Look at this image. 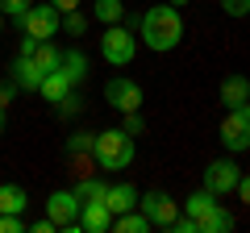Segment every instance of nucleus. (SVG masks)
Wrapping results in <instances>:
<instances>
[{
  "label": "nucleus",
  "mask_w": 250,
  "mask_h": 233,
  "mask_svg": "<svg viewBox=\"0 0 250 233\" xmlns=\"http://www.w3.org/2000/svg\"><path fill=\"white\" fill-rule=\"evenodd\" d=\"M138 42L154 54H167L184 42V17H179L175 4H150V9L138 17Z\"/></svg>",
  "instance_id": "obj_1"
},
{
  "label": "nucleus",
  "mask_w": 250,
  "mask_h": 233,
  "mask_svg": "<svg viewBox=\"0 0 250 233\" xmlns=\"http://www.w3.org/2000/svg\"><path fill=\"white\" fill-rule=\"evenodd\" d=\"M92 158H96L100 171H125L134 162V134H125V129H104V134H96Z\"/></svg>",
  "instance_id": "obj_2"
},
{
  "label": "nucleus",
  "mask_w": 250,
  "mask_h": 233,
  "mask_svg": "<svg viewBox=\"0 0 250 233\" xmlns=\"http://www.w3.org/2000/svg\"><path fill=\"white\" fill-rule=\"evenodd\" d=\"M100 54H104L108 67H129L138 54V34L129 25H104V34H100Z\"/></svg>",
  "instance_id": "obj_3"
},
{
  "label": "nucleus",
  "mask_w": 250,
  "mask_h": 233,
  "mask_svg": "<svg viewBox=\"0 0 250 233\" xmlns=\"http://www.w3.org/2000/svg\"><path fill=\"white\" fill-rule=\"evenodd\" d=\"M80 208H83V200H80V192H50L46 196V216H50L59 229H67V233H80Z\"/></svg>",
  "instance_id": "obj_4"
},
{
  "label": "nucleus",
  "mask_w": 250,
  "mask_h": 233,
  "mask_svg": "<svg viewBox=\"0 0 250 233\" xmlns=\"http://www.w3.org/2000/svg\"><path fill=\"white\" fill-rule=\"evenodd\" d=\"M17 25H21V34H29V38H59V29H62V13L54 9L50 0H46V4H29L25 17H21Z\"/></svg>",
  "instance_id": "obj_5"
},
{
  "label": "nucleus",
  "mask_w": 250,
  "mask_h": 233,
  "mask_svg": "<svg viewBox=\"0 0 250 233\" xmlns=\"http://www.w3.org/2000/svg\"><path fill=\"white\" fill-rule=\"evenodd\" d=\"M221 146L229 154L250 150V116L242 113V108H225V116H221Z\"/></svg>",
  "instance_id": "obj_6"
},
{
  "label": "nucleus",
  "mask_w": 250,
  "mask_h": 233,
  "mask_svg": "<svg viewBox=\"0 0 250 233\" xmlns=\"http://www.w3.org/2000/svg\"><path fill=\"white\" fill-rule=\"evenodd\" d=\"M104 100L117 108V113H142V88H138L134 79H125V75H113V79L104 83Z\"/></svg>",
  "instance_id": "obj_7"
},
{
  "label": "nucleus",
  "mask_w": 250,
  "mask_h": 233,
  "mask_svg": "<svg viewBox=\"0 0 250 233\" xmlns=\"http://www.w3.org/2000/svg\"><path fill=\"white\" fill-rule=\"evenodd\" d=\"M238 179H242V167L229 158H217L205 167V188L213 192V196H229V192H238Z\"/></svg>",
  "instance_id": "obj_8"
},
{
  "label": "nucleus",
  "mask_w": 250,
  "mask_h": 233,
  "mask_svg": "<svg viewBox=\"0 0 250 233\" xmlns=\"http://www.w3.org/2000/svg\"><path fill=\"white\" fill-rule=\"evenodd\" d=\"M138 208H142V213L150 216V225H154V229H167V225L179 216V204L167 196V192H146V196H138Z\"/></svg>",
  "instance_id": "obj_9"
},
{
  "label": "nucleus",
  "mask_w": 250,
  "mask_h": 233,
  "mask_svg": "<svg viewBox=\"0 0 250 233\" xmlns=\"http://www.w3.org/2000/svg\"><path fill=\"white\" fill-rule=\"evenodd\" d=\"M25 58H29V63H34L42 75H50V71H59V63H62V50L54 46V38H38V42H34V50H29Z\"/></svg>",
  "instance_id": "obj_10"
},
{
  "label": "nucleus",
  "mask_w": 250,
  "mask_h": 233,
  "mask_svg": "<svg viewBox=\"0 0 250 233\" xmlns=\"http://www.w3.org/2000/svg\"><path fill=\"white\" fill-rule=\"evenodd\" d=\"M80 229H88V233L113 229V213H108V204H100V200H83V208H80Z\"/></svg>",
  "instance_id": "obj_11"
},
{
  "label": "nucleus",
  "mask_w": 250,
  "mask_h": 233,
  "mask_svg": "<svg viewBox=\"0 0 250 233\" xmlns=\"http://www.w3.org/2000/svg\"><path fill=\"white\" fill-rule=\"evenodd\" d=\"M138 196L142 192L134 188V183H108V192H104V204H108V213H129V208H138Z\"/></svg>",
  "instance_id": "obj_12"
},
{
  "label": "nucleus",
  "mask_w": 250,
  "mask_h": 233,
  "mask_svg": "<svg viewBox=\"0 0 250 233\" xmlns=\"http://www.w3.org/2000/svg\"><path fill=\"white\" fill-rule=\"evenodd\" d=\"M250 100V79L246 75H225L221 79V104L225 108H242Z\"/></svg>",
  "instance_id": "obj_13"
},
{
  "label": "nucleus",
  "mask_w": 250,
  "mask_h": 233,
  "mask_svg": "<svg viewBox=\"0 0 250 233\" xmlns=\"http://www.w3.org/2000/svg\"><path fill=\"white\" fill-rule=\"evenodd\" d=\"M233 229V216L225 213V204H213L208 213L196 216V233H229Z\"/></svg>",
  "instance_id": "obj_14"
},
{
  "label": "nucleus",
  "mask_w": 250,
  "mask_h": 233,
  "mask_svg": "<svg viewBox=\"0 0 250 233\" xmlns=\"http://www.w3.org/2000/svg\"><path fill=\"white\" fill-rule=\"evenodd\" d=\"M42 79H46V75L29 63L25 54H17V63H13V83H17V88H25V92H38V88H42Z\"/></svg>",
  "instance_id": "obj_15"
},
{
  "label": "nucleus",
  "mask_w": 250,
  "mask_h": 233,
  "mask_svg": "<svg viewBox=\"0 0 250 233\" xmlns=\"http://www.w3.org/2000/svg\"><path fill=\"white\" fill-rule=\"evenodd\" d=\"M113 229L117 233H150L154 225H150V216H146L142 208H129V213H117L113 216Z\"/></svg>",
  "instance_id": "obj_16"
},
{
  "label": "nucleus",
  "mask_w": 250,
  "mask_h": 233,
  "mask_svg": "<svg viewBox=\"0 0 250 233\" xmlns=\"http://www.w3.org/2000/svg\"><path fill=\"white\" fill-rule=\"evenodd\" d=\"M59 67H62V75H67L75 88L88 79V54H83V50H62V63Z\"/></svg>",
  "instance_id": "obj_17"
},
{
  "label": "nucleus",
  "mask_w": 250,
  "mask_h": 233,
  "mask_svg": "<svg viewBox=\"0 0 250 233\" xmlns=\"http://www.w3.org/2000/svg\"><path fill=\"white\" fill-rule=\"evenodd\" d=\"M29 208V192L21 183H0V213H25Z\"/></svg>",
  "instance_id": "obj_18"
},
{
  "label": "nucleus",
  "mask_w": 250,
  "mask_h": 233,
  "mask_svg": "<svg viewBox=\"0 0 250 233\" xmlns=\"http://www.w3.org/2000/svg\"><path fill=\"white\" fill-rule=\"evenodd\" d=\"M71 88H75V83L67 79V75H62V67H59V71H50V75H46V79H42V88H38V92H42V96L50 100V104H59V100L67 96V92H71Z\"/></svg>",
  "instance_id": "obj_19"
},
{
  "label": "nucleus",
  "mask_w": 250,
  "mask_h": 233,
  "mask_svg": "<svg viewBox=\"0 0 250 233\" xmlns=\"http://www.w3.org/2000/svg\"><path fill=\"white\" fill-rule=\"evenodd\" d=\"M92 17L104 25H117V21H125V0H92Z\"/></svg>",
  "instance_id": "obj_20"
},
{
  "label": "nucleus",
  "mask_w": 250,
  "mask_h": 233,
  "mask_svg": "<svg viewBox=\"0 0 250 233\" xmlns=\"http://www.w3.org/2000/svg\"><path fill=\"white\" fill-rule=\"evenodd\" d=\"M213 204H221V196H213L208 188H200V192H192V196L184 200V213L192 216V221H196V216H200V213H208Z\"/></svg>",
  "instance_id": "obj_21"
},
{
  "label": "nucleus",
  "mask_w": 250,
  "mask_h": 233,
  "mask_svg": "<svg viewBox=\"0 0 250 233\" xmlns=\"http://www.w3.org/2000/svg\"><path fill=\"white\" fill-rule=\"evenodd\" d=\"M75 192H80V200H100V204H104L108 183H104V179H92V175H88V179H80V183H75Z\"/></svg>",
  "instance_id": "obj_22"
},
{
  "label": "nucleus",
  "mask_w": 250,
  "mask_h": 233,
  "mask_svg": "<svg viewBox=\"0 0 250 233\" xmlns=\"http://www.w3.org/2000/svg\"><path fill=\"white\" fill-rule=\"evenodd\" d=\"M54 113H59L62 121H71V116H80V113H83V100H80V92L71 88V92H67V96L59 100V104H54Z\"/></svg>",
  "instance_id": "obj_23"
},
{
  "label": "nucleus",
  "mask_w": 250,
  "mask_h": 233,
  "mask_svg": "<svg viewBox=\"0 0 250 233\" xmlns=\"http://www.w3.org/2000/svg\"><path fill=\"white\" fill-rule=\"evenodd\" d=\"M62 34H71V38L88 34V17H83L80 9H75V13H62Z\"/></svg>",
  "instance_id": "obj_24"
},
{
  "label": "nucleus",
  "mask_w": 250,
  "mask_h": 233,
  "mask_svg": "<svg viewBox=\"0 0 250 233\" xmlns=\"http://www.w3.org/2000/svg\"><path fill=\"white\" fill-rule=\"evenodd\" d=\"M92 142H96V137L80 129V134H71V137H67V150H71V154H92Z\"/></svg>",
  "instance_id": "obj_25"
},
{
  "label": "nucleus",
  "mask_w": 250,
  "mask_h": 233,
  "mask_svg": "<svg viewBox=\"0 0 250 233\" xmlns=\"http://www.w3.org/2000/svg\"><path fill=\"white\" fill-rule=\"evenodd\" d=\"M21 229H25L21 213H0V233H21Z\"/></svg>",
  "instance_id": "obj_26"
},
{
  "label": "nucleus",
  "mask_w": 250,
  "mask_h": 233,
  "mask_svg": "<svg viewBox=\"0 0 250 233\" xmlns=\"http://www.w3.org/2000/svg\"><path fill=\"white\" fill-rule=\"evenodd\" d=\"M29 4H34V0H0V9H4V17H25V9H29Z\"/></svg>",
  "instance_id": "obj_27"
},
{
  "label": "nucleus",
  "mask_w": 250,
  "mask_h": 233,
  "mask_svg": "<svg viewBox=\"0 0 250 233\" xmlns=\"http://www.w3.org/2000/svg\"><path fill=\"white\" fill-rule=\"evenodd\" d=\"M217 4H221L229 17H246V13H250V0H217Z\"/></svg>",
  "instance_id": "obj_28"
},
{
  "label": "nucleus",
  "mask_w": 250,
  "mask_h": 233,
  "mask_svg": "<svg viewBox=\"0 0 250 233\" xmlns=\"http://www.w3.org/2000/svg\"><path fill=\"white\" fill-rule=\"evenodd\" d=\"M121 129H125V134H134V137H138V134H142V129H146L142 113H125V125H121Z\"/></svg>",
  "instance_id": "obj_29"
},
{
  "label": "nucleus",
  "mask_w": 250,
  "mask_h": 233,
  "mask_svg": "<svg viewBox=\"0 0 250 233\" xmlns=\"http://www.w3.org/2000/svg\"><path fill=\"white\" fill-rule=\"evenodd\" d=\"M238 200L250 204V175H246V171H242V179H238Z\"/></svg>",
  "instance_id": "obj_30"
},
{
  "label": "nucleus",
  "mask_w": 250,
  "mask_h": 233,
  "mask_svg": "<svg viewBox=\"0 0 250 233\" xmlns=\"http://www.w3.org/2000/svg\"><path fill=\"white\" fill-rule=\"evenodd\" d=\"M13 92H17V83H0V108L13 104Z\"/></svg>",
  "instance_id": "obj_31"
},
{
  "label": "nucleus",
  "mask_w": 250,
  "mask_h": 233,
  "mask_svg": "<svg viewBox=\"0 0 250 233\" xmlns=\"http://www.w3.org/2000/svg\"><path fill=\"white\" fill-rule=\"evenodd\" d=\"M29 229H34V233H54V229H59V225H54L50 216H42V221H34V225H29Z\"/></svg>",
  "instance_id": "obj_32"
},
{
  "label": "nucleus",
  "mask_w": 250,
  "mask_h": 233,
  "mask_svg": "<svg viewBox=\"0 0 250 233\" xmlns=\"http://www.w3.org/2000/svg\"><path fill=\"white\" fill-rule=\"evenodd\" d=\"M50 4H54L59 13H75V9H80V0H50Z\"/></svg>",
  "instance_id": "obj_33"
},
{
  "label": "nucleus",
  "mask_w": 250,
  "mask_h": 233,
  "mask_svg": "<svg viewBox=\"0 0 250 233\" xmlns=\"http://www.w3.org/2000/svg\"><path fill=\"white\" fill-rule=\"evenodd\" d=\"M4 113H9V108H0V134H4Z\"/></svg>",
  "instance_id": "obj_34"
},
{
  "label": "nucleus",
  "mask_w": 250,
  "mask_h": 233,
  "mask_svg": "<svg viewBox=\"0 0 250 233\" xmlns=\"http://www.w3.org/2000/svg\"><path fill=\"white\" fill-rule=\"evenodd\" d=\"M0 34H4V9H0Z\"/></svg>",
  "instance_id": "obj_35"
},
{
  "label": "nucleus",
  "mask_w": 250,
  "mask_h": 233,
  "mask_svg": "<svg viewBox=\"0 0 250 233\" xmlns=\"http://www.w3.org/2000/svg\"><path fill=\"white\" fill-rule=\"evenodd\" d=\"M242 113H246V116H250V100H246V104H242Z\"/></svg>",
  "instance_id": "obj_36"
},
{
  "label": "nucleus",
  "mask_w": 250,
  "mask_h": 233,
  "mask_svg": "<svg viewBox=\"0 0 250 233\" xmlns=\"http://www.w3.org/2000/svg\"><path fill=\"white\" fill-rule=\"evenodd\" d=\"M171 4H192V0H171Z\"/></svg>",
  "instance_id": "obj_37"
}]
</instances>
